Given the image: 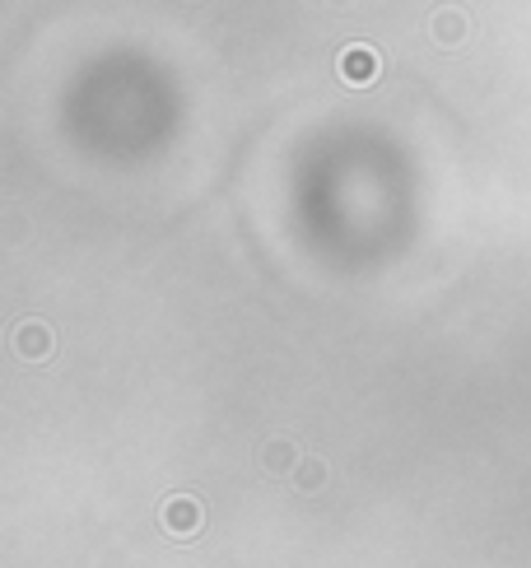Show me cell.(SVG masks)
Masks as SVG:
<instances>
[{"instance_id": "7a4b0ae2", "label": "cell", "mask_w": 531, "mask_h": 568, "mask_svg": "<svg viewBox=\"0 0 531 568\" xmlns=\"http://www.w3.org/2000/svg\"><path fill=\"white\" fill-rule=\"evenodd\" d=\"M336 66H341V80L345 84L364 89V84H373L382 75V56H378V47H368V42H350Z\"/></svg>"}, {"instance_id": "6da1fadb", "label": "cell", "mask_w": 531, "mask_h": 568, "mask_svg": "<svg viewBox=\"0 0 531 568\" xmlns=\"http://www.w3.org/2000/svg\"><path fill=\"white\" fill-rule=\"evenodd\" d=\"M159 522H164V531L173 541H191V536L205 527V508L191 499V494H173V499L159 508Z\"/></svg>"}, {"instance_id": "277c9868", "label": "cell", "mask_w": 531, "mask_h": 568, "mask_svg": "<svg viewBox=\"0 0 531 568\" xmlns=\"http://www.w3.org/2000/svg\"><path fill=\"white\" fill-rule=\"evenodd\" d=\"M299 447L289 443V438H271V443H261V471L271 475H294L299 471Z\"/></svg>"}, {"instance_id": "3957f363", "label": "cell", "mask_w": 531, "mask_h": 568, "mask_svg": "<svg viewBox=\"0 0 531 568\" xmlns=\"http://www.w3.org/2000/svg\"><path fill=\"white\" fill-rule=\"evenodd\" d=\"M14 354L19 359H28V364H42V359H52V326L47 322H19L14 326V336H10Z\"/></svg>"}, {"instance_id": "8992f818", "label": "cell", "mask_w": 531, "mask_h": 568, "mask_svg": "<svg viewBox=\"0 0 531 568\" xmlns=\"http://www.w3.org/2000/svg\"><path fill=\"white\" fill-rule=\"evenodd\" d=\"M434 38H438V42H462V38H466V24H462V14H438V24H434Z\"/></svg>"}, {"instance_id": "5b68a950", "label": "cell", "mask_w": 531, "mask_h": 568, "mask_svg": "<svg viewBox=\"0 0 531 568\" xmlns=\"http://www.w3.org/2000/svg\"><path fill=\"white\" fill-rule=\"evenodd\" d=\"M294 480H299V489H322L327 485V466H322L317 457H303L299 471H294Z\"/></svg>"}]
</instances>
